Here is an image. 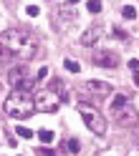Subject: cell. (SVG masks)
Returning a JSON list of instances; mask_svg holds the SVG:
<instances>
[{
  "label": "cell",
  "instance_id": "obj_1",
  "mask_svg": "<svg viewBox=\"0 0 139 156\" xmlns=\"http://www.w3.org/2000/svg\"><path fill=\"white\" fill-rule=\"evenodd\" d=\"M0 45H3L15 61H23V63L31 61L36 55V51H38L36 38L28 30H23V28H10V30H5L0 35Z\"/></svg>",
  "mask_w": 139,
  "mask_h": 156
},
{
  "label": "cell",
  "instance_id": "obj_2",
  "mask_svg": "<svg viewBox=\"0 0 139 156\" xmlns=\"http://www.w3.org/2000/svg\"><path fill=\"white\" fill-rule=\"evenodd\" d=\"M5 111H8V116H10V119H18V121L31 119V113H36L33 93L13 88L10 93H8V98H5Z\"/></svg>",
  "mask_w": 139,
  "mask_h": 156
},
{
  "label": "cell",
  "instance_id": "obj_3",
  "mask_svg": "<svg viewBox=\"0 0 139 156\" xmlns=\"http://www.w3.org/2000/svg\"><path fill=\"white\" fill-rule=\"evenodd\" d=\"M78 113H81L84 123L88 126V131H94L96 136H104V133H106V121H104V116L99 113L94 106H88V103H78Z\"/></svg>",
  "mask_w": 139,
  "mask_h": 156
},
{
  "label": "cell",
  "instance_id": "obj_4",
  "mask_svg": "<svg viewBox=\"0 0 139 156\" xmlns=\"http://www.w3.org/2000/svg\"><path fill=\"white\" fill-rule=\"evenodd\" d=\"M58 96L51 93V91H36L33 93V106H36V111H41V113H56L58 111Z\"/></svg>",
  "mask_w": 139,
  "mask_h": 156
},
{
  "label": "cell",
  "instance_id": "obj_5",
  "mask_svg": "<svg viewBox=\"0 0 139 156\" xmlns=\"http://www.w3.org/2000/svg\"><path fill=\"white\" fill-rule=\"evenodd\" d=\"M91 61H94V66H99V68H116L119 55L111 53V51H96V53L91 55Z\"/></svg>",
  "mask_w": 139,
  "mask_h": 156
},
{
  "label": "cell",
  "instance_id": "obj_6",
  "mask_svg": "<svg viewBox=\"0 0 139 156\" xmlns=\"http://www.w3.org/2000/svg\"><path fill=\"white\" fill-rule=\"evenodd\" d=\"M111 116H114V121H116L119 126H129V123L137 121V113H134V108H132V103H126V106H122V108L111 111Z\"/></svg>",
  "mask_w": 139,
  "mask_h": 156
},
{
  "label": "cell",
  "instance_id": "obj_7",
  "mask_svg": "<svg viewBox=\"0 0 139 156\" xmlns=\"http://www.w3.org/2000/svg\"><path fill=\"white\" fill-rule=\"evenodd\" d=\"M84 88H86L88 93H94V96H101V98L111 96V86H109L106 81H99V78H91V81H86V83H84Z\"/></svg>",
  "mask_w": 139,
  "mask_h": 156
},
{
  "label": "cell",
  "instance_id": "obj_8",
  "mask_svg": "<svg viewBox=\"0 0 139 156\" xmlns=\"http://www.w3.org/2000/svg\"><path fill=\"white\" fill-rule=\"evenodd\" d=\"M23 78H28V66H25V63L21 61V63H18V66H13L10 71H8V83H10L13 88H15V86L21 83Z\"/></svg>",
  "mask_w": 139,
  "mask_h": 156
},
{
  "label": "cell",
  "instance_id": "obj_9",
  "mask_svg": "<svg viewBox=\"0 0 139 156\" xmlns=\"http://www.w3.org/2000/svg\"><path fill=\"white\" fill-rule=\"evenodd\" d=\"M48 91L56 93L61 103H71V101H68V91H66V86H63L61 78H53V81H48Z\"/></svg>",
  "mask_w": 139,
  "mask_h": 156
},
{
  "label": "cell",
  "instance_id": "obj_10",
  "mask_svg": "<svg viewBox=\"0 0 139 156\" xmlns=\"http://www.w3.org/2000/svg\"><path fill=\"white\" fill-rule=\"evenodd\" d=\"M101 33H104V28H99V25L91 28V30H86V33L81 35V45H86V48H88V45H94L99 38H101Z\"/></svg>",
  "mask_w": 139,
  "mask_h": 156
},
{
  "label": "cell",
  "instance_id": "obj_11",
  "mask_svg": "<svg viewBox=\"0 0 139 156\" xmlns=\"http://www.w3.org/2000/svg\"><path fill=\"white\" fill-rule=\"evenodd\" d=\"M63 151H66V154H78V151H81V144H78V139H68V141L63 144Z\"/></svg>",
  "mask_w": 139,
  "mask_h": 156
},
{
  "label": "cell",
  "instance_id": "obj_12",
  "mask_svg": "<svg viewBox=\"0 0 139 156\" xmlns=\"http://www.w3.org/2000/svg\"><path fill=\"white\" fill-rule=\"evenodd\" d=\"M126 103H129V98H126V96L116 93L114 98H111V103H109V106H111V111H116V108H122V106H126Z\"/></svg>",
  "mask_w": 139,
  "mask_h": 156
},
{
  "label": "cell",
  "instance_id": "obj_13",
  "mask_svg": "<svg viewBox=\"0 0 139 156\" xmlns=\"http://www.w3.org/2000/svg\"><path fill=\"white\" fill-rule=\"evenodd\" d=\"M15 88H18V91H28V93H33V91H36V81H31V78H23V81L15 86Z\"/></svg>",
  "mask_w": 139,
  "mask_h": 156
},
{
  "label": "cell",
  "instance_id": "obj_14",
  "mask_svg": "<svg viewBox=\"0 0 139 156\" xmlns=\"http://www.w3.org/2000/svg\"><path fill=\"white\" fill-rule=\"evenodd\" d=\"M66 71H71V73H78V71H81V63H78V61H73V58H66Z\"/></svg>",
  "mask_w": 139,
  "mask_h": 156
},
{
  "label": "cell",
  "instance_id": "obj_15",
  "mask_svg": "<svg viewBox=\"0 0 139 156\" xmlns=\"http://www.w3.org/2000/svg\"><path fill=\"white\" fill-rule=\"evenodd\" d=\"M36 136H38V139H41L43 144H51V141H53V131H48V129H41Z\"/></svg>",
  "mask_w": 139,
  "mask_h": 156
},
{
  "label": "cell",
  "instance_id": "obj_16",
  "mask_svg": "<svg viewBox=\"0 0 139 156\" xmlns=\"http://www.w3.org/2000/svg\"><path fill=\"white\" fill-rule=\"evenodd\" d=\"M122 15L126 18V20H137V10H134L132 5H124V8H122Z\"/></svg>",
  "mask_w": 139,
  "mask_h": 156
},
{
  "label": "cell",
  "instance_id": "obj_17",
  "mask_svg": "<svg viewBox=\"0 0 139 156\" xmlns=\"http://www.w3.org/2000/svg\"><path fill=\"white\" fill-rule=\"evenodd\" d=\"M15 133L21 136V139H33V131H31V129H25V126H18Z\"/></svg>",
  "mask_w": 139,
  "mask_h": 156
},
{
  "label": "cell",
  "instance_id": "obj_18",
  "mask_svg": "<svg viewBox=\"0 0 139 156\" xmlns=\"http://www.w3.org/2000/svg\"><path fill=\"white\" fill-rule=\"evenodd\" d=\"M88 13H101V0H88Z\"/></svg>",
  "mask_w": 139,
  "mask_h": 156
},
{
  "label": "cell",
  "instance_id": "obj_19",
  "mask_svg": "<svg viewBox=\"0 0 139 156\" xmlns=\"http://www.w3.org/2000/svg\"><path fill=\"white\" fill-rule=\"evenodd\" d=\"M25 13L31 15V18H36L38 13H41V8H38V5H28V8H25Z\"/></svg>",
  "mask_w": 139,
  "mask_h": 156
},
{
  "label": "cell",
  "instance_id": "obj_20",
  "mask_svg": "<svg viewBox=\"0 0 139 156\" xmlns=\"http://www.w3.org/2000/svg\"><path fill=\"white\" fill-rule=\"evenodd\" d=\"M0 61H15V58H13L10 53H8V51H5V48H3V45H0Z\"/></svg>",
  "mask_w": 139,
  "mask_h": 156
},
{
  "label": "cell",
  "instance_id": "obj_21",
  "mask_svg": "<svg viewBox=\"0 0 139 156\" xmlns=\"http://www.w3.org/2000/svg\"><path fill=\"white\" fill-rule=\"evenodd\" d=\"M129 68H132V71H134V73L139 71V61H137V58H132V61H129Z\"/></svg>",
  "mask_w": 139,
  "mask_h": 156
},
{
  "label": "cell",
  "instance_id": "obj_22",
  "mask_svg": "<svg viewBox=\"0 0 139 156\" xmlns=\"http://www.w3.org/2000/svg\"><path fill=\"white\" fill-rule=\"evenodd\" d=\"M134 83H137V88H139V71L134 73Z\"/></svg>",
  "mask_w": 139,
  "mask_h": 156
},
{
  "label": "cell",
  "instance_id": "obj_23",
  "mask_svg": "<svg viewBox=\"0 0 139 156\" xmlns=\"http://www.w3.org/2000/svg\"><path fill=\"white\" fill-rule=\"evenodd\" d=\"M41 156H56L53 151H41Z\"/></svg>",
  "mask_w": 139,
  "mask_h": 156
},
{
  "label": "cell",
  "instance_id": "obj_24",
  "mask_svg": "<svg viewBox=\"0 0 139 156\" xmlns=\"http://www.w3.org/2000/svg\"><path fill=\"white\" fill-rule=\"evenodd\" d=\"M78 3V0H66V5H76Z\"/></svg>",
  "mask_w": 139,
  "mask_h": 156
}]
</instances>
